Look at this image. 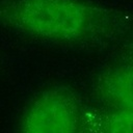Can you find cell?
Segmentation results:
<instances>
[{
  "label": "cell",
  "mask_w": 133,
  "mask_h": 133,
  "mask_svg": "<svg viewBox=\"0 0 133 133\" xmlns=\"http://www.w3.org/2000/svg\"><path fill=\"white\" fill-rule=\"evenodd\" d=\"M11 17L19 27L31 33L77 39L96 31L111 16L101 8L73 0H25Z\"/></svg>",
  "instance_id": "cell-1"
},
{
  "label": "cell",
  "mask_w": 133,
  "mask_h": 133,
  "mask_svg": "<svg viewBox=\"0 0 133 133\" xmlns=\"http://www.w3.org/2000/svg\"><path fill=\"white\" fill-rule=\"evenodd\" d=\"M101 97L116 109L133 110V63L115 66L99 81Z\"/></svg>",
  "instance_id": "cell-3"
},
{
  "label": "cell",
  "mask_w": 133,
  "mask_h": 133,
  "mask_svg": "<svg viewBox=\"0 0 133 133\" xmlns=\"http://www.w3.org/2000/svg\"><path fill=\"white\" fill-rule=\"evenodd\" d=\"M81 113L75 97L63 88L36 96L26 107L18 133H80Z\"/></svg>",
  "instance_id": "cell-2"
},
{
  "label": "cell",
  "mask_w": 133,
  "mask_h": 133,
  "mask_svg": "<svg viewBox=\"0 0 133 133\" xmlns=\"http://www.w3.org/2000/svg\"><path fill=\"white\" fill-rule=\"evenodd\" d=\"M99 129L100 133H133V110L115 108L104 115Z\"/></svg>",
  "instance_id": "cell-4"
}]
</instances>
